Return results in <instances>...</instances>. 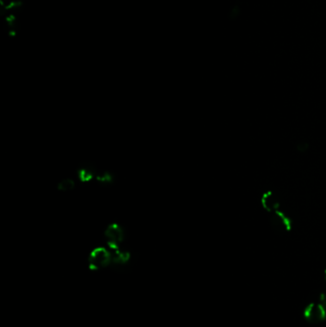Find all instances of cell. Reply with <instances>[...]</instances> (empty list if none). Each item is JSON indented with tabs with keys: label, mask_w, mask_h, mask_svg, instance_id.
I'll use <instances>...</instances> for the list:
<instances>
[{
	"label": "cell",
	"mask_w": 326,
	"mask_h": 327,
	"mask_svg": "<svg viewBox=\"0 0 326 327\" xmlns=\"http://www.w3.org/2000/svg\"><path fill=\"white\" fill-rule=\"evenodd\" d=\"M88 269L100 272L112 266V252L107 247H96L91 251L87 259Z\"/></svg>",
	"instance_id": "6da1fadb"
},
{
	"label": "cell",
	"mask_w": 326,
	"mask_h": 327,
	"mask_svg": "<svg viewBox=\"0 0 326 327\" xmlns=\"http://www.w3.org/2000/svg\"><path fill=\"white\" fill-rule=\"evenodd\" d=\"M104 234L106 237L107 247L110 250H116L121 248V245L125 240V230L121 225L117 223H112L108 225L105 230Z\"/></svg>",
	"instance_id": "7a4b0ae2"
},
{
	"label": "cell",
	"mask_w": 326,
	"mask_h": 327,
	"mask_svg": "<svg viewBox=\"0 0 326 327\" xmlns=\"http://www.w3.org/2000/svg\"><path fill=\"white\" fill-rule=\"evenodd\" d=\"M303 317L310 323L322 322L326 318V306L320 302H312L304 309Z\"/></svg>",
	"instance_id": "3957f363"
},
{
	"label": "cell",
	"mask_w": 326,
	"mask_h": 327,
	"mask_svg": "<svg viewBox=\"0 0 326 327\" xmlns=\"http://www.w3.org/2000/svg\"><path fill=\"white\" fill-rule=\"evenodd\" d=\"M112 252V266L114 267H125L130 263L131 253L125 249H116Z\"/></svg>",
	"instance_id": "277c9868"
},
{
	"label": "cell",
	"mask_w": 326,
	"mask_h": 327,
	"mask_svg": "<svg viewBox=\"0 0 326 327\" xmlns=\"http://www.w3.org/2000/svg\"><path fill=\"white\" fill-rule=\"evenodd\" d=\"M261 205L263 209L271 214L279 211V206H280L277 195L272 192H266L262 194Z\"/></svg>",
	"instance_id": "5b68a950"
},
{
	"label": "cell",
	"mask_w": 326,
	"mask_h": 327,
	"mask_svg": "<svg viewBox=\"0 0 326 327\" xmlns=\"http://www.w3.org/2000/svg\"><path fill=\"white\" fill-rule=\"evenodd\" d=\"M272 224L282 231H290L292 228V221L290 217H288L287 215L280 210L272 213Z\"/></svg>",
	"instance_id": "8992f818"
},
{
	"label": "cell",
	"mask_w": 326,
	"mask_h": 327,
	"mask_svg": "<svg viewBox=\"0 0 326 327\" xmlns=\"http://www.w3.org/2000/svg\"><path fill=\"white\" fill-rule=\"evenodd\" d=\"M77 175L80 182L87 183L90 182L94 177H96V173L92 167L84 166L77 170Z\"/></svg>",
	"instance_id": "52a82bcc"
},
{
	"label": "cell",
	"mask_w": 326,
	"mask_h": 327,
	"mask_svg": "<svg viewBox=\"0 0 326 327\" xmlns=\"http://www.w3.org/2000/svg\"><path fill=\"white\" fill-rule=\"evenodd\" d=\"M75 188H76V182L72 178H65V179L59 181L58 186H57V189H58V191L62 192V193L71 192Z\"/></svg>",
	"instance_id": "ba28073f"
},
{
	"label": "cell",
	"mask_w": 326,
	"mask_h": 327,
	"mask_svg": "<svg viewBox=\"0 0 326 327\" xmlns=\"http://www.w3.org/2000/svg\"><path fill=\"white\" fill-rule=\"evenodd\" d=\"M96 180L101 184H110L113 181V175L109 172H103L96 174Z\"/></svg>",
	"instance_id": "9c48e42d"
},
{
	"label": "cell",
	"mask_w": 326,
	"mask_h": 327,
	"mask_svg": "<svg viewBox=\"0 0 326 327\" xmlns=\"http://www.w3.org/2000/svg\"><path fill=\"white\" fill-rule=\"evenodd\" d=\"M319 302L322 303L323 305H325L326 306V290L322 291V293L320 294V296H319Z\"/></svg>",
	"instance_id": "30bf717a"
},
{
	"label": "cell",
	"mask_w": 326,
	"mask_h": 327,
	"mask_svg": "<svg viewBox=\"0 0 326 327\" xmlns=\"http://www.w3.org/2000/svg\"><path fill=\"white\" fill-rule=\"evenodd\" d=\"M324 279H325L326 281V269L324 270Z\"/></svg>",
	"instance_id": "8fae6325"
}]
</instances>
